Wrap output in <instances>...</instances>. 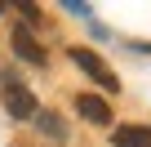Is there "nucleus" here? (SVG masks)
I'll list each match as a JSON object with an SVG mask.
<instances>
[{
  "mask_svg": "<svg viewBox=\"0 0 151 147\" xmlns=\"http://www.w3.org/2000/svg\"><path fill=\"white\" fill-rule=\"evenodd\" d=\"M0 98H5V112H9L14 120H36V112H40L36 94H31L18 76H5V80H0Z\"/></svg>",
  "mask_w": 151,
  "mask_h": 147,
  "instance_id": "nucleus-1",
  "label": "nucleus"
},
{
  "mask_svg": "<svg viewBox=\"0 0 151 147\" xmlns=\"http://www.w3.org/2000/svg\"><path fill=\"white\" fill-rule=\"evenodd\" d=\"M71 62L80 67V71H85L89 80H98L102 89H120V80H116V71H111V67H107V62H102V58L93 54V49H71Z\"/></svg>",
  "mask_w": 151,
  "mask_h": 147,
  "instance_id": "nucleus-2",
  "label": "nucleus"
},
{
  "mask_svg": "<svg viewBox=\"0 0 151 147\" xmlns=\"http://www.w3.org/2000/svg\"><path fill=\"white\" fill-rule=\"evenodd\" d=\"M76 112H80L89 125H107V120H111V107H107V98H98V94H80V98H76Z\"/></svg>",
  "mask_w": 151,
  "mask_h": 147,
  "instance_id": "nucleus-3",
  "label": "nucleus"
},
{
  "mask_svg": "<svg viewBox=\"0 0 151 147\" xmlns=\"http://www.w3.org/2000/svg\"><path fill=\"white\" fill-rule=\"evenodd\" d=\"M9 40H14V54H18V58H27V62L45 67V49L31 40V31H27V27H14V36H9Z\"/></svg>",
  "mask_w": 151,
  "mask_h": 147,
  "instance_id": "nucleus-4",
  "label": "nucleus"
},
{
  "mask_svg": "<svg viewBox=\"0 0 151 147\" xmlns=\"http://www.w3.org/2000/svg\"><path fill=\"white\" fill-rule=\"evenodd\" d=\"M111 147H151V125H120L111 134Z\"/></svg>",
  "mask_w": 151,
  "mask_h": 147,
  "instance_id": "nucleus-5",
  "label": "nucleus"
},
{
  "mask_svg": "<svg viewBox=\"0 0 151 147\" xmlns=\"http://www.w3.org/2000/svg\"><path fill=\"white\" fill-rule=\"evenodd\" d=\"M36 125H40V134H49L53 143H67V125H62L53 112H36Z\"/></svg>",
  "mask_w": 151,
  "mask_h": 147,
  "instance_id": "nucleus-6",
  "label": "nucleus"
},
{
  "mask_svg": "<svg viewBox=\"0 0 151 147\" xmlns=\"http://www.w3.org/2000/svg\"><path fill=\"white\" fill-rule=\"evenodd\" d=\"M0 14H5V0H0Z\"/></svg>",
  "mask_w": 151,
  "mask_h": 147,
  "instance_id": "nucleus-7",
  "label": "nucleus"
}]
</instances>
